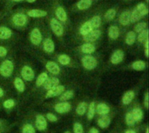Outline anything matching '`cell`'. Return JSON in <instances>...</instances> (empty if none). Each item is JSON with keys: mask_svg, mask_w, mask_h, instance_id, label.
I'll use <instances>...</instances> for the list:
<instances>
[{"mask_svg": "<svg viewBox=\"0 0 149 133\" xmlns=\"http://www.w3.org/2000/svg\"><path fill=\"white\" fill-rule=\"evenodd\" d=\"M75 105V102L67 101V102H53L51 101L49 103H44L41 105L44 108L48 111H52L58 115H65L69 114L73 111Z\"/></svg>", "mask_w": 149, "mask_h": 133, "instance_id": "cell-1", "label": "cell"}, {"mask_svg": "<svg viewBox=\"0 0 149 133\" xmlns=\"http://www.w3.org/2000/svg\"><path fill=\"white\" fill-rule=\"evenodd\" d=\"M26 114L31 118L36 131L41 133H48L49 123L45 119L43 112H37V111L31 109Z\"/></svg>", "mask_w": 149, "mask_h": 133, "instance_id": "cell-2", "label": "cell"}, {"mask_svg": "<svg viewBox=\"0 0 149 133\" xmlns=\"http://www.w3.org/2000/svg\"><path fill=\"white\" fill-rule=\"evenodd\" d=\"M65 89H66V86L65 85H58L52 88L51 90L45 91V93L41 94L40 96L37 97L36 98H34V101L31 103V106H39L42 104H44L45 101L57 98Z\"/></svg>", "mask_w": 149, "mask_h": 133, "instance_id": "cell-3", "label": "cell"}, {"mask_svg": "<svg viewBox=\"0 0 149 133\" xmlns=\"http://www.w3.org/2000/svg\"><path fill=\"white\" fill-rule=\"evenodd\" d=\"M128 108L133 115V118L136 125H142L144 121V118H145V110L143 109L141 104L138 102L137 100H135Z\"/></svg>", "mask_w": 149, "mask_h": 133, "instance_id": "cell-4", "label": "cell"}, {"mask_svg": "<svg viewBox=\"0 0 149 133\" xmlns=\"http://www.w3.org/2000/svg\"><path fill=\"white\" fill-rule=\"evenodd\" d=\"M137 96H138V89L136 88L128 90L126 92H124L120 101V105H119L120 108L125 110L127 107H129L135 101Z\"/></svg>", "mask_w": 149, "mask_h": 133, "instance_id": "cell-5", "label": "cell"}, {"mask_svg": "<svg viewBox=\"0 0 149 133\" xmlns=\"http://www.w3.org/2000/svg\"><path fill=\"white\" fill-rule=\"evenodd\" d=\"M118 112L115 111L108 115H105V116H98V117H95L94 119H95V124L97 125V127L99 129H101V130H107L110 127V125H112L114 118L116 117Z\"/></svg>", "mask_w": 149, "mask_h": 133, "instance_id": "cell-6", "label": "cell"}, {"mask_svg": "<svg viewBox=\"0 0 149 133\" xmlns=\"http://www.w3.org/2000/svg\"><path fill=\"white\" fill-rule=\"evenodd\" d=\"M20 104L21 103L17 99H16L14 98H8V97L1 101L2 110L4 111L7 114H10V113L17 111L20 105Z\"/></svg>", "mask_w": 149, "mask_h": 133, "instance_id": "cell-7", "label": "cell"}, {"mask_svg": "<svg viewBox=\"0 0 149 133\" xmlns=\"http://www.w3.org/2000/svg\"><path fill=\"white\" fill-rule=\"evenodd\" d=\"M117 111L112 105H110L108 102L105 101H98L96 102V106H95V117L98 116H105L108 115L113 112Z\"/></svg>", "mask_w": 149, "mask_h": 133, "instance_id": "cell-8", "label": "cell"}, {"mask_svg": "<svg viewBox=\"0 0 149 133\" xmlns=\"http://www.w3.org/2000/svg\"><path fill=\"white\" fill-rule=\"evenodd\" d=\"M14 63L10 59H5L0 64V77L3 78H9L14 72Z\"/></svg>", "mask_w": 149, "mask_h": 133, "instance_id": "cell-9", "label": "cell"}, {"mask_svg": "<svg viewBox=\"0 0 149 133\" xmlns=\"http://www.w3.org/2000/svg\"><path fill=\"white\" fill-rule=\"evenodd\" d=\"M19 133H37V131L29 118V116L25 113L19 124Z\"/></svg>", "mask_w": 149, "mask_h": 133, "instance_id": "cell-10", "label": "cell"}, {"mask_svg": "<svg viewBox=\"0 0 149 133\" xmlns=\"http://www.w3.org/2000/svg\"><path fill=\"white\" fill-rule=\"evenodd\" d=\"M88 104H89V102L86 99L80 100L79 102L75 104L73 111H72L74 118L83 119L85 118V116H86V111H87V107H88Z\"/></svg>", "mask_w": 149, "mask_h": 133, "instance_id": "cell-11", "label": "cell"}, {"mask_svg": "<svg viewBox=\"0 0 149 133\" xmlns=\"http://www.w3.org/2000/svg\"><path fill=\"white\" fill-rule=\"evenodd\" d=\"M48 78H49V76H48V74H47L46 72H42V73H40V74L37 77V78H36V80H35L34 87L31 89V92L29 93V95L27 96L26 99H27V98H30L35 97L36 94H37V92H38V91H39V89L43 86V85L45 84V82L47 80Z\"/></svg>", "mask_w": 149, "mask_h": 133, "instance_id": "cell-12", "label": "cell"}, {"mask_svg": "<svg viewBox=\"0 0 149 133\" xmlns=\"http://www.w3.org/2000/svg\"><path fill=\"white\" fill-rule=\"evenodd\" d=\"M60 85V80H59L58 78H57V77H55V76L51 77V78H48L47 80H46V81L45 82V84L43 85V86H42V87L39 89V91L37 92V94H36V96L34 97V98H36L37 97L40 96L41 94L45 93V91L51 90L52 88H53V87H55V86H57V85Z\"/></svg>", "mask_w": 149, "mask_h": 133, "instance_id": "cell-13", "label": "cell"}, {"mask_svg": "<svg viewBox=\"0 0 149 133\" xmlns=\"http://www.w3.org/2000/svg\"><path fill=\"white\" fill-rule=\"evenodd\" d=\"M81 64L85 70L93 71V70L96 69V67L98 66V60L94 56H93L91 54L85 55L81 58Z\"/></svg>", "mask_w": 149, "mask_h": 133, "instance_id": "cell-14", "label": "cell"}, {"mask_svg": "<svg viewBox=\"0 0 149 133\" xmlns=\"http://www.w3.org/2000/svg\"><path fill=\"white\" fill-rule=\"evenodd\" d=\"M20 75H21V78L24 81V82H28V83H31L34 79H35V71L34 70L27 64H24L22 66L21 70H20Z\"/></svg>", "mask_w": 149, "mask_h": 133, "instance_id": "cell-15", "label": "cell"}, {"mask_svg": "<svg viewBox=\"0 0 149 133\" xmlns=\"http://www.w3.org/2000/svg\"><path fill=\"white\" fill-rule=\"evenodd\" d=\"M75 91L73 89H65L63 92H61L57 98H53V102H67L72 101L75 98Z\"/></svg>", "mask_w": 149, "mask_h": 133, "instance_id": "cell-16", "label": "cell"}, {"mask_svg": "<svg viewBox=\"0 0 149 133\" xmlns=\"http://www.w3.org/2000/svg\"><path fill=\"white\" fill-rule=\"evenodd\" d=\"M96 100L93 99L92 101L89 102L88 104V107H87V111L86 113V125H89L95 118L96 114H95V106H96Z\"/></svg>", "mask_w": 149, "mask_h": 133, "instance_id": "cell-17", "label": "cell"}, {"mask_svg": "<svg viewBox=\"0 0 149 133\" xmlns=\"http://www.w3.org/2000/svg\"><path fill=\"white\" fill-rule=\"evenodd\" d=\"M13 87L18 95H23L26 91V85L24 81L17 76L13 80Z\"/></svg>", "mask_w": 149, "mask_h": 133, "instance_id": "cell-18", "label": "cell"}, {"mask_svg": "<svg viewBox=\"0 0 149 133\" xmlns=\"http://www.w3.org/2000/svg\"><path fill=\"white\" fill-rule=\"evenodd\" d=\"M124 111V114H123V123L124 125L127 126V127H134V126H137L134 118H133V115L129 110V108L127 107V109L123 110Z\"/></svg>", "mask_w": 149, "mask_h": 133, "instance_id": "cell-19", "label": "cell"}, {"mask_svg": "<svg viewBox=\"0 0 149 133\" xmlns=\"http://www.w3.org/2000/svg\"><path fill=\"white\" fill-rule=\"evenodd\" d=\"M72 133H86V125L83 123V120L80 118H74V120L72 122Z\"/></svg>", "mask_w": 149, "mask_h": 133, "instance_id": "cell-20", "label": "cell"}, {"mask_svg": "<svg viewBox=\"0 0 149 133\" xmlns=\"http://www.w3.org/2000/svg\"><path fill=\"white\" fill-rule=\"evenodd\" d=\"M45 67L49 73H51L54 76H57V75L60 74V72H61V69H60L58 64H57L54 61H47L45 63Z\"/></svg>", "mask_w": 149, "mask_h": 133, "instance_id": "cell-21", "label": "cell"}, {"mask_svg": "<svg viewBox=\"0 0 149 133\" xmlns=\"http://www.w3.org/2000/svg\"><path fill=\"white\" fill-rule=\"evenodd\" d=\"M124 59V52L121 50H116L113 52L110 57V62L113 65L120 64Z\"/></svg>", "mask_w": 149, "mask_h": 133, "instance_id": "cell-22", "label": "cell"}, {"mask_svg": "<svg viewBox=\"0 0 149 133\" xmlns=\"http://www.w3.org/2000/svg\"><path fill=\"white\" fill-rule=\"evenodd\" d=\"M51 27H52V31L54 32L55 35L59 37V36H61L63 34L64 28H63L62 24L56 18H52L51 20Z\"/></svg>", "mask_w": 149, "mask_h": 133, "instance_id": "cell-23", "label": "cell"}, {"mask_svg": "<svg viewBox=\"0 0 149 133\" xmlns=\"http://www.w3.org/2000/svg\"><path fill=\"white\" fill-rule=\"evenodd\" d=\"M45 119L47 120L48 123H51V124H56L58 123L59 120H60V116L56 114L55 112H52V111H45L43 112Z\"/></svg>", "mask_w": 149, "mask_h": 133, "instance_id": "cell-24", "label": "cell"}, {"mask_svg": "<svg viewBox=\"0 0 149 133\" xmlns=\"http://www.w3.org/2000/svg\"><path fill=\"white\" fill-rule=\"evenodd\" d=\"M30 39H31V44H34V45H38L41 43V41H42V35H41V33H40L38 29L35 28V29L32 30V31L31 33Z\"/></svg>", "mask_w": 149, "mask_h": 133, "instance_id": "cell-25", "label": "cell"}, {"mask_svg": "<svg viewBox=\"0 0 149 133\" xmlns=\"http://www.w3.org/2000/svg\"><path fill=\"white\" fill-rule=\"evenodd\" d=\"M100 36V31L99 30H94L90 31L88 34H86V36H83V39L86 42V43H92L96 41Z\"/></svg>", "mask_w": 149, "mask_h": 133, "instance_id": "cell-26", "label": "cell"}, {"mask_svg": "<svg viewBox=\"0 0 149 133\" xmlns=\"http://www.w3.org/2000/svg\"><path fill=\"white\" fill-rule=\"evenodd\" d=\"M57 61L59 64L61 65H64V66H68V65H71L72 64V58L66 55V54H59L58 57H57Z\"/></svg>", "mask_w": 149, "mask_h": 133, "instance_id": "cell-27", "label": "cell"}, {"mask_svg": "<svg viewBox=\"0 0 149 133\" xmlns=\"http://www.w3.org/2000/svg\"><path fill=\"white\" fill-rule=\"evenodd\" d=\"M130 68L134 71H144L147 68V63L143 60H137L130 64Z\"/></svg>", "mask_w": 149, "mask_h": 133, "instance_id": "cell-28", "label": "cell"}, {"mask_svg": "<svg viewBox=\"0 0 149 133\" xmlns=\"http://www.w3.org/2000/svg\"><path fill=\"white\" fill-rule=\"evenodd\" d=\"M95 50H96V47L92 43H86L82 44V46L80 47V51L84 53L85 55L92 54L95 51Z\"/></svg>", "mask_w": 149, "mask_h": 133, "instance_id": "cell-29", "label": "cell"}, {"mask_svg": "<svg viewBox=\"0 0 149 133\" xmlns=\"http://www.w3.org/2000/svg\"><path fill=\"white\" fill-rule=\"evenodd\" d=\"M26 17L24 15V14H21V13H18V14H16L13 16L12 17V21L14 23V24L17 25V26H23L26 23Z\"/></svg>", "mask_w": 149, "mask_h": 133, "instance_id": "cell-30", "label": "cell"}, {"mask_svg": "<svg viewBox=\"0 0 149 133\" xmlns=\"http://www.w3.org/2000/svg\"><path fill=\"white\" fill-rule=\"evenodd\" d=\"M145 125H140L134 127H127L121 131H119L120 133H141L142 132L143 129H144Z\"/></svg>", "mask_w": 149, "mask_h": 133, "instance_id": "cell-31", "label": "cell"}, {"mask_svg": "<svg viewBox=\"0 0 149 133\" xmlns=\"http://www.w3.org/2000/svg\"><path fill=\"white\" fill-rule=\"evenodd\" d=\"M54 43L52 39L46 38L43 43V50L47 53H52L54 51Z\"/></svg>", "mask_w": 149, "mask_h": 133, "instance_id": "cell-32", "label": "cell"}, {"mask_svg": "<svg viewBox=\"0 0 149 133\" xmlns=\"http://www.w3.org/2000/svg\"><path fill=\"white\" fill-rule=\"evenodd\" d=\"M16 125H17V123L10 125L8 120L0 118V131H4V130H10V131Z\"/></svg>", "mask_w": 149, "mask_h": 133, "instance_id": "cell-33", "label": "cell"}, {"mask_svg": "<svg viewBox=\"0 0 149 133\" xmlns=\"http://www.w3.org/2000/svg\"><path fill=\"white\" fill-rule=\"evenodd\" d=\"M56 17L57 18H58V20L62 21V22H65L67 19V16H66V12L65 10L62 8V7H58L56 9Z\"/></svg>", "mask_w": 149, "mask_h": 133, "instance_id": "cell-34", "label": "cell"}, {"mask_svg": "<svg viewBox=\"0 0 149 133\" xmlns=\"http://www.w3.org/2000/svg\"><path fill=\"white\" fill-rule=\"evenodd\" d=\"M130 12L128 10H125L124 12L121 13L120 17V23L122 25H127L129 24L130 22Z\"/></svg>", "mask_w": 149, "mask_h": 133, "instance_id": "cell-35", "label": "cell"}, {"mask_svg": "<svg viewBox=\"0 0 149 133\" xmlns=\"http://www.w3.org/2000/svg\"><path fill=\"white\" fill-rule=\"evenodd\" d=\"M47 15V12L42 10H31L28 11V16L32 17H42Z\"/></svg>", "mask_w": 149, "mask_h": 133, "instance_id": "cell-36", "label": "cell"}, {"mask_svg": "<svg viewBox=\"0 0 149 133\" xmlns=\"http://www.w3.org/2000/svg\"><path fill=\"white\" fill-rule=\"evenodd\" d=\"M11 30L7 27H0V39H8L11 37Z\"/></svg>", "mask_w": 149, "mask_h": 133, "instance_id": "cell-37", "label": "cell"}, {"mask_svg": "<svg viewBox=\"0 0 149 133\" xmlns=\"http://www.w3.org/2000/svg\"><path fill=\"white\" fill-rule=\"evenodd\" d=\"M108 35L111 39H116L118 38L120 35V30L117 26H111L108 30Z\"/></svg>", "mask_w": 149, "mask_h": 133, "instance_id": "cell-38", "label": "cell"}, {"mask_svg": "<svg viewBox=\"0 0 149 133\" xmlns=\"http://www.w3.org/2000/svg\"><path fill=\"white\" fill-rule=\"evenodd\" d=\"M92 30H93V28H92V26H91L89 21H87V22H86V23L81 26V28H80V34L83 35V36H86V34H88V33H89L90 31H92Z\"/></svg>", "mask_w": 149, "mask_h": 133, "instance_id": "cell-39", "label": "cell"}, {"mask_svg": "<svg viewBox=\"0 0 149 133\" xmlns=\"http://www.w3.org/2000/svg\"><path fill=\"white\" fill-rule=\"evenodd\" d=\"M135 39H136V35H135V32L134 31H129L127 34V37H126V43L128 45H133L135 42Z\"/></svg>", "mask_w": 149, "mask_h": 133, "instance_id": "cell-40", "label": "cell"}, {"mask_svg": "<svg viewBox=\"0 0 149 133\" xmlns=\"http://www.w3.org/2000/svg\"><path fill=\"white\" fill-rule=\"evenodd\" d=\"M91 26L93 29H96L98 27L100 26V24H101V19L99 16H94L90 21H89Z\"/></svg>", "mask_w": 149, "mask_h": 133, "instance_id": "cell-41", "label": "cell"}, {"mask_svg": "<svg viewBox=\"0 0 149 133\" xmlns=\"http://www.w3.org/2000/svg\"><path fill=\"white\" fill-rule=\"evenodd\" d=\"M92 5V0H80L77 6L79 10H86Z\"/></svg>", "mask_w": 149, "mask_h": 133, "instance_id": "cell-42", "label": "cell"}, {"mask_svg": "<svg viewBox=\"0 0 149 133\" xmlns=\"http://www.w3.org/2000/svg\"><path fill=\"white\" fill-rule=\"evenodd\" d=\"M143 109L145 111H148L149 109V94L148 91H146V92L144 93V97H143V100H142V104H141Z\"/></svg>", "mask_w": 149, "mask_h": 133, "instance_id": "cell-43", "label": "cell"}, {"mask_svg": "<svg viewBox=\"0 0 149 133\" xmlns=\"http://www.w3.org/2000/svg\"><path fill=\"white\" fill-rule=\"evenodd\" d=\"M141 17H142V16L141 15V13L135 9V10H134L133 12L130 14V21L133 22V23L137 22V21H139V20L141 19Z\"/></svg>", "mask_w": 149, "mask_h": 133, "instance_id": "cell-44", "label": "cell"}, {"mask_svg": "<svg viewBox=\"0 0 149 133\" xmlns=\"http://www.w3.org/2000/svg\"><path fill=\"white\" fill-rule=\"evenodd\" d=\"M136 10L141 13V16H144V15L148 14V10L147 6H146L144 3H139V4H138V6H137Z\"/></svg>", "mask_w": 149, "mask_h": 133, "instance_id": "cell-45", "label": "cell"}, {"mask_svg": "<svg viewBox=\"0 0 149 133\" xmlns=\"http://www.w3.org/2000/svg\"><path fill=\"white\" fill-rule=\"evenodd\" d=\"M148 30H144L141 32H140L139 37H138V40L141 43H143V42H145L148 39Z\"/></svg>", "mask_w": 149, "mask_h": 133, "instance_id": "cell-46", "label": "cell"}, {"mask_svg": "<svg viewBox=\"0 0 149 133\" xmlns=\"http://www.w3.org/2000/svg\"><path fill=\"white\" fill-rule=\"evenodd\" d=\"M115 15H116V10H115L114 9H110V10H108L107 12L106 13L105 18H106L107 21H110V20H112V19L114 18Z\"/></svg>", "mask_w": 149, "mask_h": 133, "instance_id": "cell-47", "label": "cell"}, {"mask_svg": "<svg viewBox=\"0 0 149 133\" xmlns=\"http://www.w3.org/2000/svg\"><path fill=\"white\" fill-rule=\"evenodd\" d=\"M147 27V24L146 23H140L139 24L136 25L135 27V30L137 32H141L142 30H144Z\"/></svg>", "mask_w": 149, "mask_h": 133, "instance_id": "cell-48", "label": "cell"}, {"mask_svg": "<svg viewBox=\"0 0 149 133\" xmlns=\"http://www.w3.org/2000/svg\"><path fill=\"white\" fill-rule=\"evenodd\" d=\"M86 133H100V129L96 126H90L87 130H86Z\"/></svg>", "mask_w": 149, "mask_h": 133, "instance_id": "cell-49", "label": "cell"}, {"mask_svg": "<svg viewBox=\"0 0 149 133\" xmlns=\"http://www.w3.org/2000/svg\"><path fill=\"white\" fill-rule=\"evenodd\" d=\"M7 53H8L7 49L4 48L3 46H0V58L1 57H4L7 55Z\"/></svg>", "mask_w": 149, "mask_h": 133, "instance_id": "cell-50", "label": "cell"}, {"mask_svg": "<svg viewBox=\"0 0 149 133\" xmlns=\"http://www.w3.org/2000/svg\"><path fill=\"white\" fill-rule=\"evenodd\" d=\"M5 98H7L6 91H4V89L3 87L0 86V101H2L3 99H4Z\"/></svg>", "mask_w": 149, "mask_h": 133, "instance_id": "cell-51", "label": "cell"}, {"mask_svg": "<svg viewBox=\"0 0 149 133\" xmlns=\"http://www.w3.org/2000/svg\"><path fill=\"white\" fill-rule=\"evenodd\" d=\"M142 132L149 133V127H148V124H146V125H145V126H144V129H143Z\"/></svg>", "mask_w": 149, "mask_h": 133, "instance_id": "cell-52", "label": "cell"}, {"mask_svg": "<svg viewBox=\"0 0 149 133\" xmlns=\"http://www.w3.org/2000/svg\"><path fill=\"white\" fill-rule=\"evenodd\" d=\"M145 56L146 57H148V49H145Z\"/></svg>", "mask_w": 149, "mask_h": 133, "instance_id": "cell-53", "label": "cell"}, {"mask_svg": "<svg viewBox=\"0 0 149 133\" xmlns=\"http://www.w3.org/2000/svg\"><path fill=\"white\" fill-rule=\"evenodd\" d=\"M62 133H72V131H71V130L66 129V130H65V131H64Z\"/></svg>", "mask_w": 149, "mask_h": 133, "instance_id": "cell-54", "label": "cell"}, {"mask_svg": "<svg viewBox=\"0 0 149 133\" xmlns=\"http://www.w3.org/2000/svg\"><path fill=\"white\" fill-rule=\"evenodd\" d=\"M10 130H4V131H0V133H8Z\"/></svg>", "mask_w": 149, "mask_h": 133, "instance_id": "cell-55", "label": "cell"}, {"mask_svg": "<svg viewBox=\"0 0 149 133\" xmlns=\"http://www.w3.org/2000/svg\"><path fill=\"white\" fill-rule=\"evenodd\" d=\"M110 133H120V132H119V131H117V130H113L112 132H110Z\"/></svg>", "mask_w": 149, "mask_h": 133, "instance_id": "cell-56", "label": "cell"}, {"mask_svg": "<svg viewBox=\"0 0 149 133\" xmlns=\"http://www.w3.org/2000/svg\"><path fill=\"white\" fill-rule=\"evenodd\" d=\"M27 1H28L29 3H33V2H35L36 0H27Z\"/></svg>", "mask_w": 149, "mask_h": 133, "instance_id": "cell-57", "label": "cell"}, {"mask_svg": "<svg viewBox=\"0 0 149 133\" xmlns=\"http://www.w3.org/2000/svg\"><path fill=\"white\" fill-rule=\"evenodd\" d=\"M13 1H15V2H21V1H24V0H13Z\"/></svg>", "mask_w": 149, "mask_h": 133, "instance_id": "cell-58", "label": "cell"}, {"mask_svg": "<svg viewBox=\"0 0 149 133\" xmlns=\"http://www.w3.org/2000/svg\"><path fill=\"white\" fill-rule=\"evenodd\" d=\"M0 111H2V106H1V101H0Z\"/></svg>", "mask_w": 149, "mask_h": 133, "instance_id": "cell-59", "label": "cell"}]
</instances>
